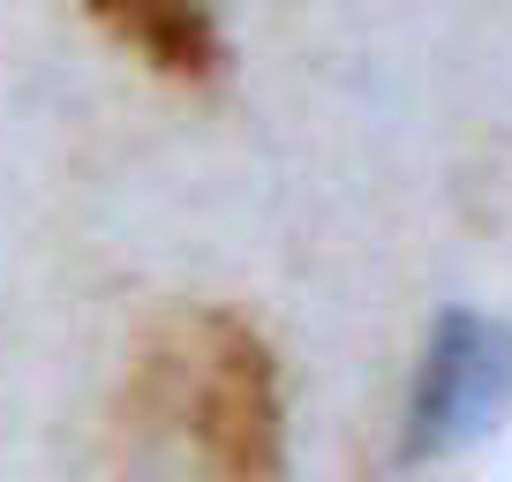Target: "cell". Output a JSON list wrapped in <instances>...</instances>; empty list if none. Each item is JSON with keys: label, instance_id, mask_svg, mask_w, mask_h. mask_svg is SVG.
I'll return each mask as SVG.
<instances>
[{"label": "cell", "instance_id": "obj_1", "mask_svg": "<svg viewBox=\"0 0 512 482\" xmlns=\"http://www.w3.org/2000/svg\"><path fill=\"white\" fill-rule=\"evenodd\" d=\"M287 392L249 317L181 302L144 332L121 392L128 482H279Z\"/></svg>", "mask_w": 512, "mask_h": 482}, {"label": "cell", "instance_id": "obj_2", "mask_svg": "<svg viewBox=\"0 0 512 482\" xmlns=\"http://www.w3.org/2000/svg\"><path fill=\"white\" fill-rule=\"evenodd\" d=\"M512 392V339L490 317L452 309L422 347V377L407 400V452H452L497 422Z\"/></svg>", "mask_w": 512, "mask_h": 482}, {"label": "cell", "instance_id": "obj_3", "mask_svg": "<svg viewBox=\"0 0 512 482\" xmlns=\"http://www.w3.org/2000/svg\"><path fill=\"white\" fill-rule=\"evenodd\" d=\"M83 16L106 23L128 53L159 76L204 83L219 68V8L211 0H83Z\"/></svg>", "mask_w": 512, "mask_h": 482}]
</instances>
